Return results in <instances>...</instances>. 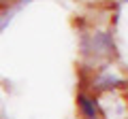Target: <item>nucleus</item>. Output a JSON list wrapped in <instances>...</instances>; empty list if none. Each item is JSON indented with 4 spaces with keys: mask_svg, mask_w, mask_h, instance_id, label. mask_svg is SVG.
<instances>
[{
    "mask_svg": "<svg viewBox=\"0 0 128 119\" xmlns=\"http://www.w3.org/2000/svg\"><path fill=\"white\" fill-rule=\"evenodd\" d=\"M118 2H122V4H126V2H128V0H118Z\"/></svg>",
    "mask_w": 128,
    "mask_h": 119,
    "instance_id": "4",
    "label": "nucleus"
},
{
    "mask_svg": "<svg viewBox=\"0 0 128 119\" xmlns=\"http://www.w3.org/2000/svg\"><path fill=\"white\" fill-rule=\"evenodd\" d=\"M19 4V0H0V9H17Z\"/></svg>",
    "mask_w": 128,
    "mask_h": 119,
    "instance_id": "3",
    "label": "nucleus"
},
{
    "mask_svg": "<svg viewBox=\"0 0 128 119\" xmlns=\"http://www.w3.org/2000/svg\"><path fill=\"white\" fill-rule=\"evenodd\" d=\"M79 51L81 58L88 64H94L96 68L107 66V62L118 55V47H115L113 34L105 32V30H96V32H81L79 34Z\"/></svg>",
    "mask_w": 128,
    "mask_h": 119,
    "instance_id": "1",
    "label": "nucleus"
},
{
    "mask_svg": "<svg viewBox=\"0 0 128 119\" xmlns=\"http://www.w3.org/2000/svg\"><path fill=\"white\" fill-rule=\"evenodd\" d=\"M75 102H77V111L81 115V119H100V109H98V100H96L94 94L79 89Z\"/></svg>",
    "mask_w": 128,
    "mask_h": 119,
    "instance_id": "2",
    "label": "nucleus"
}]
</instances>
